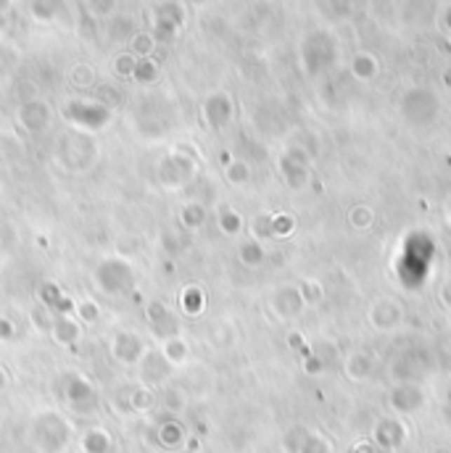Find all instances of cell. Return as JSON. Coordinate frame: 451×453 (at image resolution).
I'll return each mask as SVG.
<instances>
[{
	"label": "cell",
	"mask_w": 451,
	"mask_h": 453,
	"mask_svg": "<svg viewBox=\"0 0 451 453\" xmlns=\"http://www.w3.org/2000/svg\"><path fill=\"white\" fill-rule=\"evenodd\" d=\"M93 280L103 295H127L135 290V269L130 261L119 259V256H109L103 259L93 271Z\"/></svg>",
	"instance_id": "1"
},
{
	"label": "cell",
	"mask_w": 451,
	"mask_h": 453,
	"mask_svg": "<svg viewBox=\"0 0 451 453\" xmlns=\"http://www.w3.org/2000/svg\"><path fill=\"white\" fill-rule=\"evenodd\" d=\"M193 174H196V161H193V156H187L177 148L175 153H169L164 161L159 163V180L164 187L169 190H180V187H185L190 180H193Z\"/></svg>",
	"instance_id": "2"
},
{
	"label": "cell",
	"mask_w": 451,
	"mask_h": 453,
	"mask_svg": "<svg viewBox=\"0 0 451 453\" xmlns=\"http://www.w3.org/2000/svg\"><path fill=\"white\" fill-rule=\"evenodd\" d=\"M67 119L77 127H85V130L95 132L103 130L111 119V111L106 106H100L98 100H72L67 108H64Z\"/></svg>",
	"instance_id": "3"
},
{
	"label": "cell",
	"mask_w": 451,
	"mask_h": 453,
	"mask_svg": "<svg viewBox=\"0 0 451 453\" xmlns=\"http://www.w3.org/2000/svg\"><path fill=\"white\" fill-rule=\"evenodd\" d=\"M61 393H64L67 403H72L77 411H85L95 406V388L79 372H64V377H61Z\"/></svg>",
	"instance_id": "4"
},
{
	"label": "cell",
	"mask_w": 451,
	"mask_h": 453,
	"mask_svg": "<svg viewBox=\"0 0 451 453\" xmlns=\"http://www.w3.org/2000/svg\"><path fill=\"white\" fill-rule=\"evenodd\" d=\"M145 322H148V330L159 340H169V337L180 334V322H177V316L164 301H148V306H145Z\"/></svg>",
	"instance_id": "5"
},
{
	"label": "cell",
	"mask_w": 451,
	"mask_h": 453,
	"mask_svg": "<svg viewBox=\"0 0 451 453\" xmlns=\"http://www.w3.org/2000/svg\"><path fill=\"white\" fill-rule=\"evenodd\" d=\"M111 356L116 358L119 364H137V361H143V356L148 353L145 351V340L140 337L137 332L133 330H121L111 337Z\"/></svg>",
	"instance_id": "6"
},
{
	"label": "cell",
	"mask_w": 451,
	"mask_h": 453,
	"mask_svg": "<svg viewBox=\"0 0 451 453\" xmlns=\"http://www.w3.org/2000/svg\"><path fill=\"white\" fill-rule=\"evenodd\" d=\"M37 438L48 453L61 451L69 440V424L58 414H43V419L37 421Z\"/></svg>",
	"instance_id": "7"
},
{
	"label": "cell",
	"mask_w": 451,
	"mask_h": 453,
	"mask_svg": "<svg viewBox=\"0 0 451 453\" xmlns=\"http://www.w3.org/2000/svg\"><path fill=\"white\" fill-rule=\"evenodd\" d=\"M19 124H22L27 132H43L48 124H51V106L40 100V97H32V100H24L19 106Z\"/></svg>",
	"instance_id": "8"
},
{
	"label": "cell",
	"mask_w": 451,
	"mask_h": 453,
	"mask_svg": "<svg viewBox=\"0 0 451 453\" xmlns=\"http://www.w3.org/2000/svg\"><path fill=\"white\" fill-rule=\"evenodd\" d=\"M51 334H53L55 343H61V346H74L79 337H82V324L72 313H58Z\"/></svg>",
	"instance_id": "9"
},
{
	"label": "cell",
	"mask_w": 451,
	"mask_h": 453,
	"mask_svg": "<svg viewBox=\"0 0 451 453\" xmlns=\"http://www.w3.org/2000/svg\"><path fill=\"white\" fill-rule=\"evenodd\" d=\"M67 295H64V290H61V285L58 282H43L40 288H37V301H40V306L43 309H48V311H58V306H61V301H64Z\"/></svg>",
	"instance_id": "10"
},
{
	"label": "cell",
	"mask_w": 451,
	"mask_h": 453,
	"mask_svg": "<svg viewBox=\"0 0 451 453\" xmlns=\"http://www.w3.org/2000/svg\"><path fill=\"white\" fill-rule=\"evenodd\" d=\"M161 356H164V361L169 364V367H177V364H182L187 358V346L185 340L177 334V337H169V340H161V351H159Z\"/></svg>",
	"instance_id": "11"
},
{
	"label": "cell",
	"mask_w": 451,
	"mask_h": 453,
	"mask_svg": "<svg viewBox=\"0 0 451 453\" xmlns=\"http://www.w3.org/2000/svg\"><path fill=\"white\" fill-rule=\"evenodd\" d=\"M82 451L85 453H109L111 451V435L106 430H88L82 438Z\"/></svg>",
	"instance_id": "12"
},
{
	"label": "cell",
	"mask_w": 451,
	"mask_h": 453,
	"mask_svg": "<svg viewBox=\"0 0 451 453\" xmlns=\"http://www.w3.org/2000/svg\"><path fill=\"white\" fill-rule=\"evenodd\" d=\"M180 306H182V311L190 313V316H198V313L203 311V292H201V288L187 285L185 290H182V295H180Z\"/></svg>",
	"instance_id": "13"
},
{
	"label": "cell",
	"mask_w": 451,
	"mask_h": 453,
	"mask_svg": "<svg viewBox=\"0 0 451 453\" xmlns=\"http://www.w3.org/2000/svg\"><path fill=\"white\" fill-rule=\"evenodd\" d=\"M156 76H159V61L156 58H137V66H135L133 72L135 82L151 85V82H156Z\"/></svg>",
	"instance_id": "14"
},
{
	"label": "cell",
	"mask_w": 451,
	"mask_h": 453,
	"mask_svg": "<svg viewBox=\"0 0 451 453\" xmlns=\"http://www.w3.org/2000/svg\"><path fill=\"white\" fill-rule=\"evenodd\" d=\"M64 8V0H32V13L40 22H51Z\"/></svg>",
	"instance_id": "15"
},
{
	"label": "cell",
	"mask_w": 451,
	"mask_h": 453,
	"mask_svg": "<svg viewBox=\"0 0 451 453\" xmlns=\"http://www.w3.org/2000/svg\"><path fill=\"white\" fill-rule=\"evenodd\" d=\"M159 442H161L164 448H177V445L182 442V427H180V421H175V419L164 421V424L159 427Z\"/></svg>",
	"instance_id": "16"
},
{
	"label": "cell",
	"mask_w": 451,
	"mask_h": 453,
	"mask_svg": "<svg viewBox=\"0 0 451 453\" xmlns=\"http://www.w3.org/2000/svg\"><path fill=\"white\" fill-rule=\"evenodd\" d=\"M154 34L148 32H135L133 40H130V53L135 55V58H151V53H154Z\"/></svg>",
	"instance_id": "17"
},
{
	"label": "cell",
	"mask_w": 451,
	"mask_h": 453,
	"mask_svg": "<svg viewBox=\"0 0 451 453\" xmlns=\"http://www.w3.org/2000/svg\"><path fill=\"white\" fill-rule=\"evenodd\" d=\"M180 222H182V226H187V229H198V226L206 222V211H203V205L187 203L185 208H182V214H180Z\"/></svg>",
	"instance_id": "18"
},
{
	"label": "cell",
	"mask_w": 451,
	"mask_h": 453,
	"mask_svg": "<svg viewBox=\"0 0 451 453\" xmlns=\"http://www.w3.org/2000/svg\"><path fill=\"white\" fill-rule=\"evenodd\" d=\"M109 32H111V37H114V40H127V37L133 40V34H135L133 19H127V16H114Z\"/></svg>",
	"instance_id": "19"
},
{
	"label": "cell",
	"mask_w": 451,
	"mask_h": 453,
	"mask_svg": "<svg viewBox=\"0 0 451 453\" xmlns=\"http://www.w3.org/2000/svg\"><path fill=\"white\" fill-rule=\"evenodd\" d=\"M85 3H88L90 16L95 19H109L116 11V0H85Z\"/></svg>",
	"instance_id": "20"
},
{
	"label": "cell",
	"mask_w": 451,
	"mask_h": 453,
	"mask_svg": "<svg viewBox=\"0 0 451 453\" xmlns=\"http://www.w3.org/2000/svg\"><path fill=\"white\" fill-rule=\"evenodd\" d=\"M74 311H77L79 322H85V324L98 322V316H100L98 303H95V301H90V298H85V301H79L77 306H74Z\"/></svg>",
	"instance_id": "21"
},
{
	"label": "cell",
	"mask_w": 451,
	"mask_h": 453,
	"mask_svg": "<svg viewBox=\"0 0 451 453\" xmlns=\"http://www.w3.org/2000/svg\"><path fill=\"white\" fill-rule=\"evenodd\" d=\"M154 406V390L151 388H137L130 395V409L133 411H148Z\"/></svg>",
	"instance_id": "22"
},
{
	"label": "cell",
	"mask_w": 451,
	"mask_h": 453,
	"mask_svg": "<svg viewBox=\"0 0 451 453\" xmlns=\"http://www.w3.org/2000/svg\"><path fill=\"white\" fill-rule=\"evenodd\" d=\"M53 322H55V313L48 311V309H34L32 311V324L37 327V330H45V332H51L53 330Z\"/></svg>",
	"instance_id": "23"
},
{
	"label": "cell",
	"mask_w": 451,
	"mask_h": 453,
	"mask_svg": "<svg viewBox=\"0 0 451 453\" xmlns=\"http://www.w3.org/2000/svg\"><path fill=\"white\" fill-rule=\"evenodd\" d=\"M135 66H137V58H135L133 53H121V55H116L114 69H116V74L119 76H133Z\"/></svg>",
	"instance_id": "24"
},
{
	"label": "cell",
	"mask_w": 451,
	"mask_h": 453,
	"mask_svg": "<svg viewBox=\"0 0 451 453\" xmlns=\"http://www.w3.org/2000/svg\"><path fill=\"white\" fill-rule=\"evenodd\" d=\"M72 79H74V85L79 87H88L93 85V79H95V72H93V66L88 64H79L74 72H72Z\"/></svg>",
	"instance_id": "25"
},
{
	"label": "cell",
	"mask_w": 451,
	"mask_h": 453,
	"mask_svg": "<svg viewBox=\"0 0 451 453\" xmlns=\"http://www.w3.org/2000/svg\"><path fill=\"white\" fill-rule=\"evenodd\" d=\"M16 324H13V319H8V316H0V340H13L16 337Z\"/></svg>",
	"instance_id": "26"
},
{
	"label": "cell",
	"mask_w": 451,
	"mask_h": 453,
	"mask_svg": "<svg viewBox=\"0 0 451 453\" xmlns=\"http://www.w3.org/2000/svg\"><path fill=\"white\" fill-rule=\"evenodd\" d=\"M220 224H222V229H224L227 235H235V232H238V224H241V222H238V216H235V214H230V211H224V214H222V219H220Z\"/></svg>",
	"instance_id": "27"
},
{
	"label": "cell",
	"mask_w": 451,
	"mask_h": 453,
	"mask_svg": "<svg viewBox=\"0 0 451 453\" xmlns=\"http://www.w3.org/2000/svg\"><path fill=\"white\" fill-rule=\"evenodd\" d=\"M180 395H182V393H180V390L177 388H169L166 390V409H172V411H180L182 409V398H180Z\"/></svg>",
	"instance_id": "28"
},
{
	"label": "cell",
	"mask_w": 451,
	"mask_h": 453,
	"mask_svg": "<svg viewBox=\"0 0 451 453\" xmlns=\"http://www.w3.org/2000/svg\"><path fill=\"white\" fill-rule=\"evenodd\" d=\"M227 174H230V180H241V177H245V172H243V169H238V166H235V169L230 166V172H227Z\"/></svg>",
	"instance_id": "29"
},
{
	"label": "cell",
	"mask_w": 451,
	"mask_h": 453,
	"mask_svg": "<svg viewBox=\"0 0 451 453\" xmlns=\"http://www.w3.org/2000/svg\"><path fill=\"white\" fill-rule=\"evenodd\" d=\"M3 385H6V377H3V372H0V388H3Z\"/></svg>",
	"instance_id": "30"
}]
</instances>
